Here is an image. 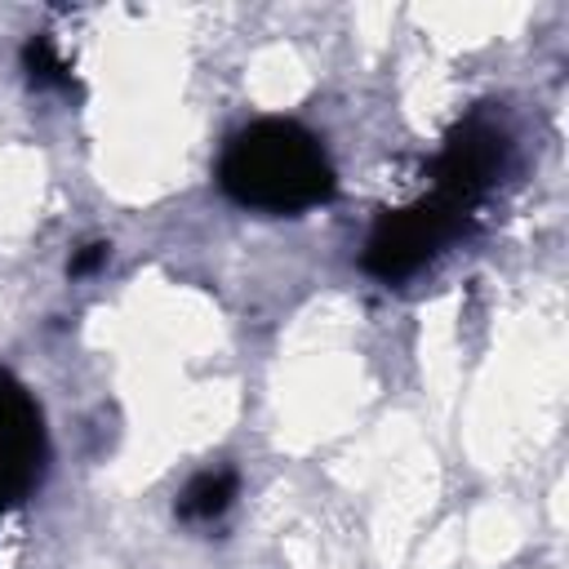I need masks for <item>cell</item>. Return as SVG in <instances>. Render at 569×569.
Returning <instances> with one entry per match:
<instances>
[{
  "label": "cell",
  "instance_id": "3",
  "mask_svg": "<svg viewBox=\"0 0 569 569\" xmlns=\"http://www.w3.org/2000/svg\"><path fill=\"white\" fill-rule=\"evenodd\" d=\"M44 467V422L31 391L0 373V507H13L31 493Z\"/></svg>",
  "mask_w": 569,
  "mask_h": 569
},
{
  "label": "cell",
  "instance_id": "2",
  "mask_svg": "<svg viewBox=\"0 0 569 569\" xmlns=\"http://www.w3.org/2000/svg\"><path fill=\"white\" fill-rule=\"evenodd\" d=\"M471 209H462L458 200L431 191L405 209H391L373 222L369 240H365V253H360V267L373 276V280H405L413 276L418 267H427L449 240L462 236Z\"/></svg>",
  "mask_w": 569,
  "mask_h": 569
},
{
  "label": "cell",
  "instance_id": "1",
  "mask_svg": "<svg viewBox=\"0 0 569 569\" xmlns=\"http://www.w3.org/2000/svg\"><path fill=\"white\" fill-rule=\"evenodd\" d=\"M218 187L244 209L298 213L333 196V164L298 120H258L227 142Z\"/></svg>",
  "mask_w": 569,
  "mask_h": 569
},
{
  "label": "cell",
  "instance_id": "5",
  "mask_svg": "<svg viewBox=\"0 0 569 569\" xmlns=\"http://www.w3.org/2000/svg\"><path fill=\"white\" fill-rule=\"evenodd\" d=\"M236 498V471L218 467V471H200L182 493H178V520H218Z\"/></svg>",
  "mask_w": 569,
  "mask_h": 569
},
{
  "label": "cell",
  "instance_id": "7",
  "mask_svg": "<svg viewBox=\"0 0 569 569\" xmlns=\"http://www.w3.org/2000/svg\"><path fill=\"white\" fill-rule=\"evenodd\" d=\"M98 262H107V244H89V249L71 262V276H84V271H93Z\"/></svg>",
  "mask_w": 569,
  "mask_h": 569
},
{
  "label": "cell",
  "instance_id": "4",
  "mask_svg": "<svg viewBox=\"0 0 569 569\" xmlns=\"http://www.w3.org/2000/svg\"><path fill=\"white\" fill-rule=\"evenodd\" d=\"M502 160H507V133L493 120L471 116L449 133V142L436 160V187L431 191L458 200L462 209H476L480 196L498 182Z\"/></svg>",
  "mask_w": 569,
  "mask_h": 569
},
{
  "label": "cell",
  "instance_id": "6",
  "mask_svg": "<svg viewBox=\"0 0 569 569\" xmlns=\"http://www.w3.org/2000/svg\"><path fill=\"white\" fill-rule=\"evenodd\" d=\"M22 58H27V71H31L36 84H67V67H62V58L53 53V44L44 36H31Z\"/></svg>",
  "mask_w": 569,
  "mask_h": 569
}]
</instances>
